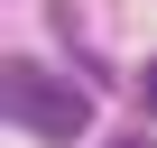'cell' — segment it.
<instances>
[{"instance_id":"cell-1","label":"cell","mask_w":157,"mask_h":148,"mask_svg":"<svg viewBox=\"0 0 157 148\" xmlns=\"http://www.w3.org/2000/svg\"><path fill=\"white\" fill-rule=\"evenodd\" d=\"M10 120H19L28 139H83V130H93V102H83V84H65V74L10 65Z\"/></svg>"},{"instance_id":"cell-2","label":"cell","mask_w":157,"mask_h":148,"mask_svg":"<svg viewBox=\"0 0 157 148\" xmlns=\"http://www.w3.org/2000/svg\"><path fill=\"white\" fill-rule=\"evenodd\" d=\"M139 102H148V120H157V56L139 65Z\"/></svg>"},{"instance_id":"cell-3","label":"cell","mask_w":157,"mask_h":148,"mask_svg":"<svg viewBox=\"0 0 157 148\" xmlns=\"http://www.w3.org/2000/svg\"><path fill=\"white\" fill-rule=\"evenodd\" d=\"M102 148H157V139H102Z\"/></svg>"}]
</instances>
